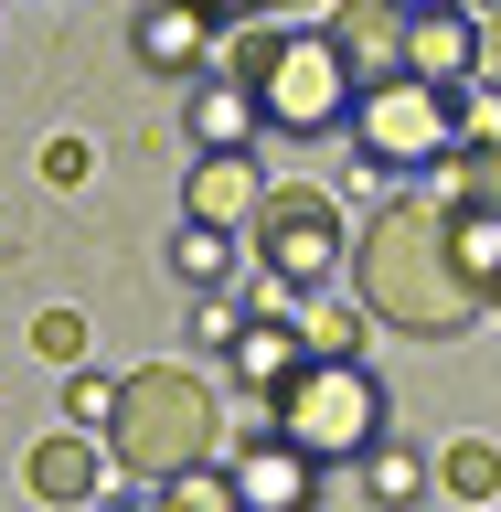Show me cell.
Instances as JSON below:
<instances>
[{"label": "cell", "instance_id": "1", "mask_svg": "<svg viewBox=\"0 0 501 512\" xmlns=\"http://www.w3.org/2000/svg\"><path fill=\"white\" fill-rule=\"evenodd\" d=\"M352 299L374 310V331H406V342H459L470 320H491V288L459 256V203L384 192L352 235Z\"/></svg>", "mask_w": 501, "mask_h": 512}, {"label": "cell", "instance_id": "2", "mask_svg": "<svg viewBox=\"0 0 501 512\" xmlns=\"http://www.w3.org/2000/svg\"><path fill=\"white\" fill-rule=\"evenodd\" d=\"M214 75H235L278 139H331V128H352V107H363V75L342 64V43L320 22H246V32H224Z\"/></svg>", "mask_w": 501, "mask_h": 512}, {"label": "cell", "instance_id": "3", "mask_svg": "<svg viewBox=\"0 0 501 512\" xmlns=\"http://www.w3.org/2000/svg\"><path fill=\"white\" fill-rule=\"evenodd\" d=\"M107 459L128 480H182L224 459V406L192 363H139L118 374V427H107Z\"/></svg>", "mask_w": 501, "mask_h": 512}, {"label": "cell", "instance_id": "4", "mask_svg": "<svg viewBox=\"0 0 501 512\" xmlns=\"http://www.w3.org/2000/svg\"><path fill=\"white\" fill-rule=\"evenodd\" d=\"M352 150L374 171H448L470 150V86H438V75H384L352 107Z\"/></svg>", "mask_w": 501, "mask_h": 512}, {"label": "cell", "instance_id": "5", "mask_svg": "<svg viewBox=\"0 0 501 512\" xmlns=\"http://www.w3.org/2000/svg\"><path fill=\"white\" fill-rule=\"evenodd\" d=\"M267 427H288L320 470H331V459H363L374 438H395V427H384V384H374V363H363V352H352V363L310 352V363L267 395Z\"/></svg>", "mask_w": 501, "mask_h": 512}, {"label": "cell", "instance_id": "6", "mask_svg": "<svg viewBox=\"0 0 501 512\" xmlns=\"http://www.w3.org/2000/svg\"><path fill=\"white\" fill-rule=\"evenodd\" d=\"M246 246H256V267H267L288 299H310L331 267H352L342 203H331L320 182H267V203H256V224H246Z\"/></svg>", "mask_w": 501, "mask_h": 512}, {"label": "cell", "instance_id": "7", "mask_svg": "<svg viewBox=\"0 0 501 512\" xmlns=\"http://www.w3.org/2000/svg\"><path fill=\"white\" fill-rule=\"evenodd\" d=\"M224 480H235V512H320V459L288 438V427H256V438H235Z\"/></svg>", "mask_w": 501, "mask_h": 512}, {"label": "cell", "instance_id": "8", "mask_svg": "<svg viewBox=\"0 0 501 512\" xmlns=\"http://www.w3.org/2000/svg\"><path fill=\"white\" fill-rule=\"evenodd\" d=\"M128 54L150 64V75H182V86H203L224 64V22L203 11V0H150L139 22H128Z\"/></svg>", "mask_w": 501, "mask_h": 512}, {"label": "cell", "instance_id": "9", "mask_svg": "<svg viewBox=\"0 0 501 512\" xmlns=\"http://www.w3.org/2000/svg\"><path fill=\"white\" fill-rule=\"evenodd\" d=\"M256 203H267V171H256V150H203L182 182V224H214V235H246Z\"/></svg>", "mask_w": 501, "mask_h": 512}, {"label": "cell", "instance_id": "10", "mask_svg": "<svg viewBox=\"0 0 501 512\" xmlns=\"http://www.w3.org/2000/svg\"><path fill=\"white\" fill-rule=\"evenodd\" d=\"M406 0H331L320 11V32L342 43V64L363 75V86H384V75H406Z\"/></svg>", "mask_w": 501, "mask_h": 512}, {"label": "cell", "instance_id": "11", "mask_svg": "<svg viewBox=\"0 0 501 512\" xmlns=\"http://www.w3.org/2000/svg\"><path fill=\"white\" fill-rule=\"evenodd\" d=\"M480 64H491V32H480V11H470V0H448V11H416V22H406V75L480 86Z\"/></svg>", "mask_w": 501, "mask_h": 512}, {"label": "cell", "instance_id": "12", "mask_svg": "<svg viewBox=\"0 0 501 512\" xmlns=\"http://www.w3.org/2000/svg\"><path fill=\"white\" fill-rule=\"evenodd\" d=\"M22 480H32V502H43V512H86V502H96V480H107V438H86V427H54V438L22 459Z\"/></svg>", "mask_w": 501, "mask_h": 512}, {"label": "cell", "instance_id": "13", "mask_svg": "<svg viewBox=\"0 0 501 512\" xmlns=\"http://www.w3.org/2000/svg\"><path fill=\"white\" fill-rule=\"evenodd\" d=\"M224 363H235V384L278 395V384L299 374V363H310V342H299V310H256V320H246V342L224 352Z\"/></svg>", "mask_w": 501, "mask_h": 512}, {"label": "cell", "instance_id": "14", "mask_svg": "<svg viewBox=\"0 0 501 512\" xmlns=\"http://www.w3.org/2000/svg\"><path fill=\"white\" fill-rule=\"evenodd\" d=\"M256 96L235 86V75H203V86H192V150H256Z\"/></svg>", "mask_w": 501, "mask_h": 512}, {"label": "cell", "instance_id": "15", "mask_svg": "<svg viewBox=\"0 0 501 512\" xmlns=\"http://www.w3.org/2000/svg\"><path fill=\"white\" fill-rule=\"evenodd\" d=\"M352 470H363V491H374L384 512H406L416 491H438V459H416L406 438H374V448H363V459H352Z\"/></svg>", "mask_w": 501, "mask_h": 512}, {"label": "cell", "instance_id": "16", "mask_svg": "<svg viewBox=\"0 0 501 512\" xmlns=\"http://www.w3.org/2000/svg\"><path fill=\"white\" fill-rule=\"evenodd\" d=\"M438 491H448V502H470V512H491L501 502V448L491 438H448L438 448Z\"/></svg>", "mask_w": 501, "mask_h": 512}, {"label": "cell", "instance_id": "17", "mask_svg": "<svg viewBox=\"0 0 501 512\" xmlns=\"http://www.w3.org/2000/svg\"><path fill=\"white\" fill-rule=\"evenodd\" d=\"M363 331H374V310H363V299H299V342L310 352H331V363H352V352H363Z\"/></svg>", "mask_w": 501, "mask_h": 512}, {"label": "cell", "instance_id": "18", "mask_svg": "<svg viewBox=\"0 0 501 512\" xmlns=\"http://www.w3.org/2000/svg\"><path fill=\"white\" fill-rule=\"evenodd\" d=\"M448 203H470V214H501V128H480L470 150L448 160Z\"/></svg>", "mask_w": 501, "mask_h": 512}, {"label": "cell", "instance_id": "19", "mask_svg": "<svg viewBox=\"0 0 501 512\" xmlns=\"http://www.w3.org/2000/svg\"><path fill=\"white\" fill-rule=\"evenodd\" d=\"M171 267H182L192 288H224V267H235V235H214V224H182V246H171Z\"/></svg>", "mask_w": 501, "mask_h": 512}, {"label": "cell", "instance_id": "20", "mask_svg": "<svg viewBox=\"0 0 501 512\" xmlns=\"http://www.w3.org/2000/svg\"><path fill=\"white\" fill-rule=\"evenodd\" d=\"M32 352H43L54 374H86V320H75V310H43V320H32Z\"/></svg>", "mask_w": 501, "mask_h": 512}, {"label": "cell", "instance_id": "21", "mask_svg": "<svg viewBox=\"0 0 501 512\" xmlns=\"http://www.w3.org/2000/svg\"><path fill=\"white\" fill-rule=\"evenodd\" d=\"M246 320H256V310H235V299H214V288H203V310H192V342L235 352V342H246Z\"/></svg>", "mask_w": 501, "mask_h": 512}, {"label": "cell", "instance_id": "22", "mask_svg": "<svg viewBox=\"0 0 501 512\" xmlns=\"http://www.w3.org/2000/svg\"><path fill=\"white\" fill-rule=\"evenodd\" d=\"M75 427H86V438L118 427V384H107V374H75Z\"/></svg>", "mask_w": 501, "mask_h": 512}, {"label": "cell", "instance_id": "23", "mask_svg": "<svg viewBox=\"0 0 501 512\" xmlns=\"http://www.w3.org/2000/svg\"><path fill=\"white\" fill-rule=\"evenodd\" d=\"M86 171H96V150H86V139H43V182H54V192H75Z\"/></svg>", "mask_w": 501, "mask_h": 512}, {"label": "cell", "instance_id": "24", "mask_svg": "<svg viewBox=\"0 0 501 512\" xmlns=\"http://www.w3.org/2000/svg\"><path fill=\"white\" fill-rule=\"evenodd\" d=\"M203 11H214L224 32H246V22H267V11H278V0H203Z\"/></svg>", "mask_w": 501, "mask_h": 512}, {"label": "cell", "instance_id": "25", "mask_svg": "<svg viewBox=\"0 0 501 512\" xmlns=\"http://www.w3.org/2000/svg\"><path fill=\"white\" fill-rule=\"evenodd\" d=\"M470 11H480V32H501V0H470Z\"/></svg>", "mask_w": 501, "mask_h": 512}, {"label": "cell", "instance_id": "26", "mask_svg": "<svg viewBox=\"0 0 501 512\" xmlns=\"http://www.w3.org/2000/svg\"><path fill=\"white\" fill-rule=\"evenodd\" d=\"M406 11H448V0H406Z\"/></svg>", "mask_w": 501, "mask_h": 512}, {"label": "cell", "instance_id": "27", "mask_svg": "<svg viewBox=\"0 0 501 512\" xmlns=\"http://www.w3.org/2000/svg\"><path fill=\"white\" fill-rule=\"evenodd\" d=\"M491 320H501V278H491Z\"/></svg>", "mask_w": 501, "mask_h": 512}, {"label": "cell", "instance_id": "28", "mask_svg": "<svg viewBox=\"0 0 501 512\" xmlns=\"http://www.w3.org/2000/svg\"><path fill=\"white\" fill-rule=\"evenodd\" d=\"M86 512H107V502H86Z\"/></svg>", "mask_w": 501, "mask_h": 512}, {"label": "cell", "instance_id": "29", "mask_svg": "<svg viewBox=\"0 0 501 512\" xmlns=\"http://www.w3.org/2000/svg\"><path fill=\"white\" fill-rule=\"evenodd\" d=\"M491 512H501V502H491Z\"/></svg>", "mask_w": 501, "mask_h": 512}]
</instances>
